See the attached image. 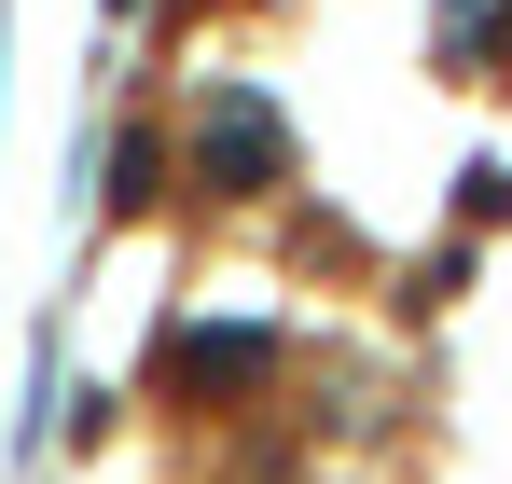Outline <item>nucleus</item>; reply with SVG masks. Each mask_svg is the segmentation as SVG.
<instances>
[{"label":"nucleus","instance_id":"1","mask_svg":"<svg viewBox=\"0 0 512 484\" xmlns=\"http://www.w3.org/2000/svg\"><path fill=\"white\" fill-rule=\"evenodd\" d=\"M194 153H208L222 194H250V180H277V111H263V97H208V111H194Z\"/></svg>","mask_w":512,"mask_h":484}]
</instances>
